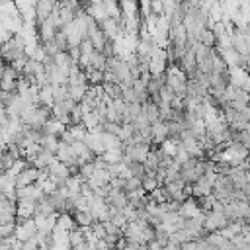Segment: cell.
Masks as SVG:
<instances>
[{"label":"cell","mask_w":250,"mask_h":250,"mask_svg":"<svg viewBox=\"0 0 250 250\" xmlns=\"http://www.w3.org/2000/svg\"><path fill=\"white\" fill-rule=\"evenodd\" d=\"M20 250H41V246H39V242H37V236H36V238H30V240H26V242H22Z\"/></svg>","instance_id":"obj_20"},{"label":"cell","mask_w":250,"mask_h":250,"mask_svg":"<svg viewBox=\"0 0 250 250\" xmlns=\"http://www.w3.org/2000/svg\"><path fill=\"white\" fill-rule=\"evenodd\" d=\"M43 170H37L34 166H28L26 170H22L18 176H16V188H26V186H34L39 182Z\"/></svg>","instance_id":"obj_4"},{"label":"cell","mask_w":250,"mask_h":250,"mask_svg":"<svg viewBox=\"0 0 250 250\" xmlns=\"http://www.w3.org/2000/svg\"><path fill=\"white\" fill-rule=\"evenodd\" d=\"M72 219H74V225L80 227V229H88V227H92V223H94V217L90 215L88 209H78V211H74V213H72Z\"/></svg>","instance_id":"obj_10"},{"label":"cell","mask_w":250,"mask_h":250,"mask_svg":"<svg viewBox=\"0 0 250 250\" xmlns=\"http://www.w3.org/2000/svg\"><path fill=\"white\" fill-rule=\"evenodd\" d=\"M127 170L133 178H139V180H143V176L147 174V168L143 162H131V164H127Z\"/></svg>","instance_id":"obj_18"},{"label":"cell","mask_w":250,"mask_h":250,"mask_svg":"<svg viewBox=\"0 0 250 250\" xmlns=\"http://www.w3.org/2000/svg\"><path fill=\"white\" fill-rule=\"evenodd\" d=\"M143 113H145V117H147V121L153 125V123H157V121H161V111H159V106L153 102V100H147L145 104H143Z\"/></svg>","instance_id":"obj_12"},{"label":"cell","mask_w":250,"mask_h":250,"mask_svg":"<svg viewBox=\"0 0 250 250\" xmlns=\"http://www.w3.org/2000/svg\"><path fill=\"white\" fill-rule=\"evenodd\" d=\"M59 145H61L59 137H53V135H43V139H41V143H39V147H41L43 151L51 153V155H57Z\"/></svg>","instance_id":"obj_13"},{"label":"cell","mask_w":250,"mask_h":250,"mask_svg":"<svg viewBox=\"0 0 250 250\" xmlns=\"http://www.w3.org/2000/svg\"><path fill=\"white\" fill-rule=\"evenodd\" d=\"M43 131H45V135H53V137H61L65 131H67V125L63 123V121H59L57 117H51V119H47V123H45V127H43Z\"/></svg>","instance_id":"obj_8"},{"label":"cell","mask_w":250,"mask_h":250,"mask_svg":"<svg viewBox=\"0 0 250 250\" xmlns=\"http://www.w3.org/2000/svg\"><path fill=\"white\" fill-rule=\"evenodd\" d=\"M20 80V72H16L10 65L4 67L2 74H0V92H14Z\"/></svg>","instance_id":"obj_3"},{"label":"cell","mask_w":250,"mask_h":250,"mask_svg":"<svg viewBox=\"0 0 250 250\" xmlns=\"http://www.w3.org/2000/svg\"><path fill=\"white\" fill-rule=\"evenodd\" d=\"M57 227H59V229H63V231H67V232H71L76 225H74L72 215H69V213H61V215H57Z\"/></svg>","instance_id":"obj_14"},{"label":"cell","mask_w":250,"mask_h":250,"mask_svg":"<svg viewBox=\"0 0 250 250\" xmlns=\"http://www.w3.org/2000/svg\"><path fill=\"white\" fill-rule=\"evenodd\" d=\"M217 250H236V246H234L231 240H225V242H223V244H221Z\"/></svg>","instance_id":"obj_21"},{"label":"cell","mask_w":250,"mask_h":250,"mask_svg":"<svg viewBox=\"0 0 250 250\" xmlns=\"http://www.w3.org/2000/svg\"><path fill=\"white\" fill-rule=\"evenodd\" d=\"M69 240H71V246L74 248V246H78V244H82V242H86V236H84V229H80V227H74L71 232H69Z\"/></svg>","instance_id":"obj_17"},{"label":"cell","mask_w":250,"mask_h":250,"mask_svg":"<svg viewBox=\"0 0 250 250\" xmlns=\"http://www.w3.org/2000/svg\"><path fill=\"white\" fill-rule=\"evenodd\" d=\"M82 143H84V145H86V147H88L96 157H100V155H104V153H106L104 143H102V139H100V131H88Z\"/></svg>","instance_id":"obj_6"},{"label":"cell","mask_w":250,"mask_h":250,"mask_svg":"<svg viewBox=\"0 0 250 250\" xmlns=\"http://www.w3.org/2000/svg\"><path fill=\"white\" fill-rule=\"evenodd\" d=\"M51 88H53V104H59V102H63V100L69 98V88H67V84H55V86H51Z\"/></svg>","instance_id":"obj_16"},{"label":"cell","mask_w":250,"mask_h":250,"mask_svg":"<svg viewBox=\"0 0 250 250\" xmlns=\"http://www.w3.org/2000/svg\"><path fill=\"white\" fill-rule=\"evenodd\" d=\"M199 43H201V45H205V47L215 49V45H217V37H215V34H213V30H211V28H205V30L201 32V36H199Z\"/></svg>","instance_id":"obj_15"},{"label":"cell","mask_w":250,"mask_h":250,"mask_svg":"<svg viewBox=\"0 0 250 250\" xmlns=\"http://www.w3.org/2000/svg\"><path fill=\"white\" fill-rule=\"evenodd\" d=\"M37 225L34 219H28V221H20L16 223V229H14V236L20 240V242H26L30 238H36L37 236Z\"/></svg>","instance_id":"obj_2"},{"label":"cell","mask_w":250,"mask_h":250,"mask_svg":"<svg viewBox=\"0 0 250 250\" xmlns=\"http://www.w3.org/2000/svg\"><path fill=\"white\" fill-rule=\"evenodd\" d=\"M34 221H36L39 232H53V229L57 227V213L49 215V217H34Z\"/></svg>","instance_id":"obj_9"},{"label":"cell","mask_w":250,"mask_h":250,"mask_svg":"<svg viewBox=\"0 0 250 250\" xmlns=\"http://www.w3.org/2000/svg\"><path fill=\"white\" fill-rule=\"evenodd\" d=\"M67 88H69V98L74 100L76 104H80L84 100V96H86V92H88L90 86L86 82H82V84H69Z\"/></svg>","instance_id":"obj_11"},{"label":"cell","mask_w":250,"mask_h":250,"mask_svg":"<svg viewBox=\"0 0 250 250\" xmlns=\"http://www.w3.org/2000/svg\"><path fill=\"white\" fill-rule=\"evenodd\" d=\"M143 186H141V180L139 178H133V176H129L127 180H125V192H133V190H141Z\"/></svg>","instance_id":"obj_19"},{"label":"cell","mask_w":250,"mask_h":250,"mask_svg":"<svg viewBox=\"0 0 250 250\" xmlns=\"http://www.w3.org/2000/svg\"><path fill=\"white\" fill-rule=\"evenodd\" d=\"M168 59H166V51L164 49H157L153 55H151V61H149V74L151 76H161L168 71Z\"/></svg>","instance_id":"obj_1"},{"label":"cell","mask_w":250,"mask_h":250,"mask_svg":"<svg viewBox=\"0 0 250 250\" xmlns=\"http://www.w3.org/2000/svg\"><path fill=\"white\" fill-rule=\"evenodd\" d=\"M184 219H194V217H197V215H201L203 211H201V207L197 205V201L194 199V197H190V199H186L182 205H180V211H178Z\"/></svg>","instance_id":"obj_7"},{"label":"cell","mask_w":250,"mask_h":250,"mask_svg":"<svg viewBox=\"0 0 250 250\" xmlns=\"http://www.w3.org/2000/svg\"><path fill=\"white\" fill-rule=\"evenodd\" d=\"M168 139V129L164 121H157L151 125V143L153 147H161Z\"/></svg>","instance_id":"obj_5"}]
</instances>
